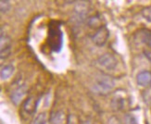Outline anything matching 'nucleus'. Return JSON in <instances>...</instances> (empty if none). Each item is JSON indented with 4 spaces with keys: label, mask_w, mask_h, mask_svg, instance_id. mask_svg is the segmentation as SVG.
Here are the masks:
<instances>
[{
    "label": "nucleus",
    "mask_w": 151,
    "mask_h": 124,
    "mask_svg": "<svg viewBox=\"0 0 151 124\" xmlns=\"http://www.w3.org/2000/svg\"><path fill=\"white\" fill-rule=\"evenodd\" d=\"M47 44L50 49L58 53L63 45V32L61 31V22L58 21H51L48 25Z\"/></svg>",
    "instance_id": "f257e3e1"
},
{
    "label": "nucleus",
    "mask_w": 151,
    "mask_h": 124,
    "mask_svg": "<svg viewBox=\"0 0 151 124\" xmlns=\"http://www.w3.org/2000/svg\"><path fill=\"white\" fill-rule=\"evenodd\" d=\"M115 86V82L112 78L107 75H102L98 77L94 85V90L98 94L106 95L110 92Z\"/></svg>",
    "instance_id": "f03ea898"
},
{
    "label": "nucleus",
    "mask_w": 151,
    "mask_h": 124,
    "mask_svg": "<svg viewBox=\"0 0 151 124\" xmlns=\"http://www.w3.org/2000/svg\"><path fill=\"white\" fill-rule=\"evenodd\" d=\"M99 66L107 70H112L117 66V59L116 57L109 53H106L102 55L97 60Z\"/></svg>",
    "instance_id": "7ed1b4c3"
},
{
    "label": "nucleus",
    "mask_w": 151,
    "mask_h": 124,
    "mask_svg": "<svg viewBox=\"0 0 151 124\" xmlns=\"http://www.w3.org/2000/svg\"><path fill=\"white\" fill-rule=\"evenodd\" d=\"M109 37V32L106 26H103V27L97 29V31L96 32V34L93 36V42L97 47H103L107 43Z\"/></svg>",
    "instance_id": "20e7f679"
},
{
    "label": "nucleus",
    "mask_w": 151,
    "mask_h": 124,
    "mask_svg": "<svg viewBox=\"0 0 151 124\" xmlns=\"http://www.w3.org/2000/svg\"><path fill=\"white\" fill-rule=\"evenodd\" d=\"M11 51V39L4 34H1V58H6Z\"/></svg>",
    "instance_id": "39448f33"
},
{
    "label": "nucleus",
    "mask_w": 151,
    "mask_h": 124,
    "mask_svg": "<svg viewBox=\"0 0 151 124\" xmlns=\"http://www.w3.org/2000/svg\"><path fill=\"white\" fill-rule=\"evenodd\" d=\"M37 104H38V100L35 101V99L34 97H29L27 98L22 105V108H23V111L27 114V115H32L35 114L36 111V107H37Z\"/></svg>",
    "instance_id": "423d86ee"
},
{
    "label": "nucleus",
    "mask_w": 151,
    "mask_h": 124,
    "mask_svg": "<svg viewBox=\"0 0 151 124\" xmlns=\"http://www.w3.org/2000/svg\"><path fill=\"white\" fill-rule=\"evenodd\" d=\"M26 92H27V86H26L25 84L19 85L11 95L12 102L14 103L15 105H18V104L21 102V100L23 98V96L25 95Z\"/></svg>",
    "instance_id": "0eeeda50"
},
{
    "label": "nucleus",
    "mask_w": 151,
    "mask_h": 124,
    "mask_svg": "<svg viewBox=\"0 0 151 124\" xmlns=\"http://www.w3.org/2000/svg\"><path fill=\"white\" fill-rule=\"evenodd\" d=\"M136 82H137V84L142 87L148 86L151 83V72L148 70L141 71L136 77Z\"/></svg>",
    "instance_id": "6e6552de"
},
{
    "label": "nucleus",
    "mask_w": 151,
    "mask_h": 124,
    "mask_svg": "<svg viewBox=\"0 0 151 124\" xmlns=\"http://www.w3.org/2000/svg\"><path fill=\"white\" fill-rule=\"evenodd\" d=\"M102 18L100 15H95L93 17H91L89 18L88 19V25H89V27L91 28H101L103 27L102 26Z\"/></svg>",
    "instance_id": "1a4fd4ad"
},
{
    "label": "nucleus",
    "mask_w": 151,
    "mask_h": 124,
    "mask_svg": "<svg viewBox=\"0 0 151 124\" xmlns=\"http://www.w3.org/2000/svg\"><path fill=\"white\" fill-rule=\"evenodd\" d=\"M14 72V67L13 65L9 64V65H6V66L2 67L1 69V79L4 80H8L9 78H10Z\"/></svg>",
    "instance_id": "9d476101"
},
{
    "label": "nucleus",
    "mask_w": 151,
    "mask_h": 124,
    "mask_svg": "<svg viewBox=\"0 0 151 124\" xmlns=\"http://www.w3.org/2000/svg\"><path fill=\"white\" fill-rule=\"evenodd\" d=\"M51 123L52 124H65L66 123V117H65V114L61 111L56 112L51 117Z\"/></svg>",
    "instance_id": "9b49d317"
},
{
    "label": "nucleus",
    "mask_w": 151,
    "mask_h": 124,
    "mask_svg": "<svg viewBox=\"0 0 151 124\" xmlns=\"http://www.w3.org/2000/svg\"><path fill=\"white\" fill-rule=\"evenodd\" d=\"M0 3H1V11L3 13L8 12L9 10V9H10V3H9V1H5V0H2V1L0 2Z\"/></svg>",
    "instance_id": "f8f14e48"
},
{
    "label": "nucleus",
    "mask_w": 151,
    "mask_h": 124,
    "mask_svg": "<svg viewBox=\"0 0 151 124\" xmlns=\"http://www.w3.org/2000/svg\"><path fill=\"white\" fill-rule=\"evenodd\" d=\"M83 124H90V123H89V122H87V121H86V122H84V123H83Z\"/></svg>",
    "instance_id": "ddd939ff"
}]
</instances>
